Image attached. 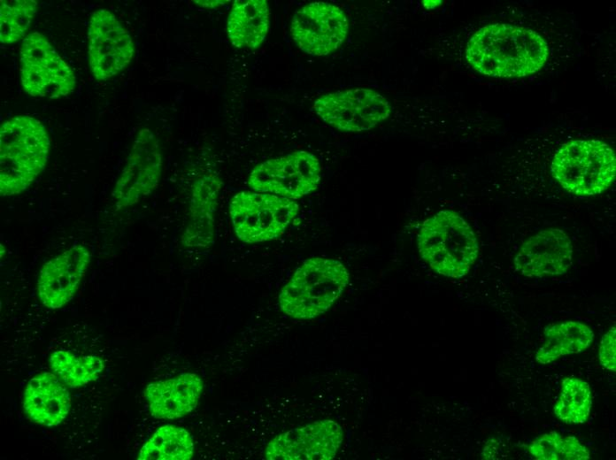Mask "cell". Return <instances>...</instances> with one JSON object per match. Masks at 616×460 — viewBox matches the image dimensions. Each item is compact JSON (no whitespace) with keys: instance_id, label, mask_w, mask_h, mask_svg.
Segmentation results:
<instances>
[{"instance_id":"obj_1","label":"cell","mask_w":616,"mask_h":460,"mask_svg":"<svg viewBox=\"0 0 616 460\" xmlns=\"http://www.w3.org/2000/svg\"><path fill=\"white\" fill-rule=\"evenodd\" d=\"M546 41L532 29L491 24L468 40L465 57L478 73L492 77L519 78L539 71L547 61Z\"/></svg>"},{"instance_id":"obj_2","label":"cell","mask_w":616,"mask_h":460,"mask_svg":"<svg viewBox=\"0 0 616 460\" xmlns=\"http://www.w3.org/2000/svg\"><path fill=\"white\" fill-rule=\"evenodd\" d=\"M50 142L43 124L28 115L13 116L0 126V194L27 189L43 171Z\"/></svg>"},{"instance_id":"obj_3","label":"cell","mask_w":616,"mask_h":460,"mask_svg":"<svg viewBox=\"0 0 616 460\" xmlns=\"http://www.w3.org/2000/svg\"><path fill=\"white\" fill-rule=\"evenodd\" d=\"M350 281V272L337 259L313 257L296 268L281 288V310L295 319L315 318L342 295Z\"/></svg>"},{"instance_id":"obj_4","label":"cell","mask_w":616,"mask_h":460,"mask_svg":"<svg viewBox=\"0 0 616 460\" xmlns=\"http://www.w3.org/2000/svg\"><path fill=\"white\" fill-rule=\"evenodd\" d=\"M417 247L432 270L453 279L469 272L480 250L471 226L452 210L440 211L422 222Z\"/></svg>"},{"instance_id":"obj_5","label":"cell","mask_w":616,"mask_h":460,"mask_svg":"<svg viewBox=\"0 0 616 460\" xmlns=\"http://www.w3.org/2000/svg\"><path fill=\"white\" fill-rule=\"evenodd\" d=\"M551 171L566 191L578 196L597 195L614 180L615 154L602 141H569L555 153Z\"/></svg>"},{"instance_id":"obj_6","label":"cell","mask_w":616,"mask_h":460,"mask_svg":"<svg viewBox=\"0 0 616 460\" xmlns=\"http://www.w3.org/2000/svg\"><path fill=\"white\" fill-rule=\"evenodd\" d=\"M299 210L295 200L254 190L236 193L228 206L236 237L248 244L266 242L281 236Z\"/></svg>"},{"instance_id":"obj_7","label":"cell","mask_w":616,"mask_h":460,"mask_svg":"<svg viewBox=\"0 0 616 460\" xmlns=\"http://www.w3.org/2000/svg\"><path fill=\"white\" fill-rule=\"evenodd\" d=\"M19 73L24 91L35 97L60 98L69 95L76 85L71 67L39 32L29 34L22 41Z\"/></svg>"},{"instance_id":"obj_8","label":"cell","mask_w":616,"mask_h":460,"mask_svg":"<svg viewBox=\"0 0 616 460\" xmlns=\"http://www.w3.org/2000/svg\"><path fill=\"white\" fill-rule=\"evenodd\" d=\"M321 179V165L312 152L296 150L258 164L248 177L249 187L297 200L317 189Z\"/></svg>"},{"instance_id":"obj_9","label":"cell","mask_w":616,"mask_h":460,"mask_svg":"<svg viewBox=\"0 0 616 460\" xmlns=\"http://www.w3.org/2000/svg\"><path fill=\"white\" fill-rule=\"evenodd\" d=\"M325 123L342 132L360 133L386 120L392 108L381 94L367 88L329 92L318 97L312 105Z\"/></svg>"},{"instance_id":"obj_10","label":"cell","mask_w":616,"mask_h":460,"mask_svg":"<svg viewBox=\"0 0 616 460\" xmlns=\"http://www.w3.org/2000/svg\"><path fill=\"white\" fill-rule=\"evenodd\" d=\"M162 169L159 140L150 128L142 127L137 132L125 165L113 186L112 196L116 207L133 206L150 196L159 184Z\"/></svg>"},{"instance_id":"obj_11","label":"cell","mask_w":616,"mask_h":460,"mask_svg":"<svg viewBox=\"0 0 616 460\" xmlns=\"http://www.w3.org/2000/svg\"><path fill=\"white\" fill-rule=\"evenodd\" d=\"M87 36L89 65L96 80L116 76L134 58L135 47L131 34L106 9L91 14Z\"/></svg>"},{"instance_id":"obj_12","label":"cell","mask_w":616,"mask_h":460,"mask_svg":"<svg viewBox=\"0 0 616 460\" xmlns=\"http://www.w3.org/2000/svg\"><path fill=\"white\" fill-rule=\"evenodd\" d=\"M349 33V20L337 5L312 2L298 9L290 23V34L304 53L322 57L335 51Z\"/></svg>"},{"instance_id":"obj_13","label":"cell","mask_w":616,"mask_h":460,"mask_svg":"<svg viewBox=\"0 0 616 460\" xmlns=\"http://www.w3.org/2000/svg\"><path fill=\"white\" fill-rule=\"evenodd\" d=\"M343 440L342 426L323 419L286 431L266 445L268 460H329L335 456Z\"/></svg>"},{"instance_id":"obj_14","label":"cell","mask_w":616,"mask_h":460,"mask_svg":"<svg viewBox=\"0 0 616 460\" xmlns=\"http://www.w3.org/2000/svg\"><path fill=\"white\" fill-rule=\"evenodd\" d=\"M91 252L83 244H74L45 262L36 282L41 303L50 310L67 304L76 294L91 261Z\"/></svg>"},{"instance_id":"obj_15","label":"cell","mask_w":616,"mask_h":460,"mask_svg":"<svg viewBox=\"0 0 616 460\" xmlns=\"http://www.w3.org/2000/svg\"><path fill=\"white\" fill-rule=\"evenodd\" d=\"M513 262L527 277L564 274L573 264L572 242L561 229L541 230L522 243Z\"/></svg>"},{"instance_id":"obj_16","label":"cell","mask_w":616,"mask_h":460,"mask_svg":"<svg viewBox=\"0 0 616 460\" xmlns=\"http://www.w3.org/2000/svg\"><path fill=\"white\" fill-rule=\"evenodd\" d=\"M222 180L217 172L201 174L191 185L188 216L181 243L187 249H208L215 239L216 214Z\"/></svg>"},{"instance_id":"obj_17","label":"cell","mask_w":616,"mask_h":460,"mask_svg":"<svg viewBox=\"0 0 616 460\" xmlns=\"http://www.w3.org/2000/svg\"><path fill=\"white\" fill-rule=\"evenodd\" d=\"M204 389L202 378L194 372L151 382L144 389V398L152 417L176 419L190 413L197 405Z\"/></svg>"},{"instance_id":"obj_18","label":"cell","mask_w":616,"mask_h":460,"mask_svg":"<svg viewBox=\"0 0 616 460\" xmlns=\"http://www.w3.org/2000/svg\"><path fill=\"white\" fill-rule=\"evenodd\" d=\"M23 410L31 421L53 427L67 417L71 397L65 385L53 372L36 374L27 382L22 401Z\"/></svg>"},{"instance_id":"obj_19","label":"cell","mask_w":616,"mask_h":460,"mask_svg":"<svg viewBox=\"0 0 616 460\" xmlns=\"http://www.w3.org/2000/svg\"><path fill=\"white\" fill-rule=\"evenodd\" d=\"M269 7L266 0H236L227 20V34L235 48L258 49L269 29Z\"/></svg>"},{"instance_id":"obj_20","label":"cell","mask_w":616,"mask_h":460,"mask_svg":"<svg viewBox=\"0 0 616 460\" xmlns=\"http://www.w3.org/2000/svg\"><path fill=\"white\" fill-rule=\"evenodd\" d=\"M544 341L535 353V360L547 364L588 349L594 340V333L584 323L565 321L551 324L544 328Z\"/></svg>"},{"instance_id":"obj_21","label":"cell","mask_w":616,"mask_h":460,"mask_svg":"<svg viewBox=\"0 0 616 460\" xmlns=\"http://www.w3.org/2000/svg\"><path fill=\"white\" fill-rule=\"evenodd\" d=\"M194 455V442L184 428L160 426L142 446L139 460H189Z\"/></svg>"},{"instance_id":"obj_22","label":"cell","mask_w":616,"mask_h":460,"mask_svg":"<svg viewBox=\"0 0 616 460\" xmlns=\"http://www.w3.org/2000/svg\"><path fill=\"white\" fill-rule=\"evenodd\" d=\"M49 364L52 372L71 388L96 380L104 368L103 360L95 355L76 356L65 349L51 353Z\"/></svg>"},{"instance_id":"obj_23","label":"cell","mask_w":616,"mask_h":460,"mask_svg":"<svg viewBox=\"0 0 616 460\" xmlns=\"http://www.w3.org/2000/svg\"><path fill=\"white\" fill-rule=\"evenodd\" d=\"M591 406L592 395L588 382L575 377L562 380L559 396L553 407L554 414L561 422L585 423Z\"/></svg>"},{"instance_id":"obj_24","label":"cell","mask_w":616,"mask_h":460,"mask_svg":"<svg viewBox=\"0 0 616 460\" xmlns=\"http://www.w3.org/2000/svg\"><path fill=\"white\" fill-rule=\"evenodd\" d=\"M533 458L537 460H588V448L574 436L563 437L551 431L534 440L527 447Z\"/></svg>"},{"instance_id":"obj_25","label":"cell","mask_w":616,"mask_h":460,"mask_svg":"<svg viewBox=\"0 0 616 460\" xmlns=\"http://www.w3.org/2000/svg\"><path fill=\"white\" fill-rule=\"evenodd\" d=\"M38 4L35 0L0 1V41L12 44L22 39L36 13Z\"/></svg>"},{"instance_id":"obj_26","label":"cell","mask_w":616,"mask_h":460,"mask_svg":"<svg viewBox=\"0 0 616 460\" xmlns=\"http://www.w3.org/2000/svg\"><path fill=\"white\" fill-rule=\"evenodd\" d=\"M598 360L600 364L608 371L616 372V330L611 327L602 337Z\"/></svg>"},{"instance_id":"obj_27","label":"cell","mask_w":616,"mask_h":460,"mask_svg":"<svg viewBox=\"0 0 616 460\" xmlns=\"http://www.w3.org/2000/svg\"><path fill=\"white\" fill-rule=\"evenodd\" d=\"M196 5L204 7V8H217L219 6L223 5L224 4L227 3V1H208V0H197V1H193Z\"/></svg>"},{"instance_id":"obj_28","label":"cell","mask_w":616,"mask_h":460,"mask_svg":"<svg viewBox=\"0 0 616 460\" xmlns=\"http://www.w3.org/2000/svg\"><path fill=\"white\" fill-rule=\"evenodd\" d=\"M423 3L426 8L431 9L438 5L441 1H424Z\"/></svg>"}]
</instances>
